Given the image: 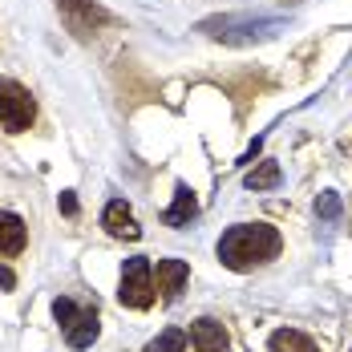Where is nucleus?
<instances>
[{"label":"nucleus","mask_w":352,"mask_h":352,"mask_svg":"<svg viewBox=\"0 0 352 352\" xmlns=\"http://www.w3.org/2000/svg\"><path fill=\"white\" fill-rule=\"evenodd\" d=\"M280 247L283 239L272 223H235L219 239V263L231 272H251V267L272 263L280 255Z\"/></svg>","instance_id":"1"},{"label":"nucleus","mask_w":352,"mask_h":352,"mask_svg":"<svg viewBox=\"0 0 352 352\" xmlns=\"http://www.w3.org/2000/svg\"><path fill=\"white\" fill-rule=\"evenodd\" d=\"M33 118H36L33 94H29L21 81L0 77V126H4L8 134H25V130L33 126Z\"/></svg>","instance_id":"2"},{"label":"nucleus","mask_w":352,"mask_h":352,"mask_svg":"<svg viewBox=\"0 0 352 352\" xmlns=\"http://www.w3.org/2000/svg\"><path fill=\"white\" fill-rule=\"evenodd\" d=\"M154 263L146 259V255H134V259H126V267H122V283H118V300L126 304V308H150L154 304Z\"/></svg>","instance_id":"3"},{"label":"nucleus","mask_w":352,"mask_h":352,"mask_svg":"<svg viewBox=\"0 0 352 352\" xmlns=\"http://www.w3.org/2000/svg\"><path fill=\"white\" fill-rule=\"evenodd\" d=\"M57 8H61V16L69 21L73 33H94L98 25H106L109 12L102 8V4H94V0H57Z\"/></svg>","instance_id":"4"},{"label":"nucleus","mask_w":352,"mask_h":352,"mask_svg":"<svg viewBox=\"0 0 352 352\" xmlns=\"http://www.w3.org/2000/svg\"><path fill=\"white\" fill-rule=\"evenodd\" d=\"M102 227H106L113 239H138V235H142V227H138V219H134V211H130L122 199H113L106 211H102Z\"/></svg>","instance_id":"5"},{"label":"nucleus","mask_w":352,"mask_h":352,"mask_svg":"<svg viewBox=\"0 0 352 352\" xmlns=\"http://www.w3.org/2000/svg\"><path fill=\"white\" fill-rule=\"evenodd\" d=\"M190 280V267L182 263V259H158V267H154V287L162 292V300H175L178 292L186 287Z\"/></svg>","instance_id":"6"},{"label":"nucleus","mask_w":352,"mask_h":352,"mask_svg":"<svg viewBox=\"0 0 352 352\" xmlns=\"http://www.w3.org/2000/svg\"><path fill=\"white\" fill-rule=\"evenodd\" d=\"M190 344H195V352H223L227 349V328L211 316L195 320L190 324Z\"/></svg>","instance_id":"7"},{"label":"nucleus","mask_w":352,"mask_h":352,"mask_svg":"<svg viewBox=\"0 0 352 352\" xmlns=\"http://www.w3.org/2000/svg\"><path fill=\"white\" fill-rule=\"evenodd\" d=\"M98 332H102V320H98V312H77V320H73L69 328H65V344L69 349H89L94 340H98Z\"/></svg>","instance_id":"8"},{"label":"nucleus","mask_w":352,"mask_h":352,"mask_svg":"<svg viewBox=\"0 0 352 352\" xmlns=\"http://www.w3.org/2000/svg\"><path fill=\"white\" fill-rule=\"evenodd\" d=\"M25 251V219L12 211H0V255H21Z\"/></svg>","instance_id":"9"},{"label":"nucleus","mask_w":352,"mask_h":352,"mask_svg":"<svg viewBox=\"0 0 352 352\" xmlns=\"http://www.w3.org/2000/svg\"><path fill=\"white\" fill-rule=\"evenodd\" d=\"M199 214V199H195V190L186 186V182H178V190H175V203H170V211L162 214L170 227H186L190 219Z\"/></svg>","instance_id":"10"},{"label":"nucleus","mask_w":352,"mask_h":352,"mask_svg":"<svg viewBox=\"0 0 352 352\" xmlns=\"http://www.w3.org/2000/svg\"><path fill=\"white\" fill-rule=\"evenodd\" d=\"M267 349L272 352H316V344H312V336H304L296 328H280V332H272Z\"/></svg>","instance_id":"11"},{"label":"nucleus","mask_w":352,"mask_h":352,"mask_svg":"<svg viewBox=\"0 0 352 352\" xmlns=\"http://www.w3.org/2000/svg\"><path fill=\"white\" fill-rule=\"evenodd\" d=\"M243 182L251 186V190H267V186H276V182H280V166H276V162H259Z\"/></svg>","instance_id":"12"},{"label":"nucleus","mask_w":352,"mask_h":352,"mask_svg":"<svg viewBox=\"0 0 352 352\" xmlns=\"http://www.w3.org/2000/svg\"><path fill=\"white\" fill-rule=\"evenodd\" d=\"M182 349H186V332H178V328H166L162 336H154L146 344V352H182Z\"/></svg>","instance_id":"13"},{"label":"nucleus","mask_w":352,"mask_h":352,"mask_svg":"<svg viewBox=\"0 0 352 352\" xmlns=\"http://www.w3.org/2000/svg\"><path fill=\"white\" fill-rule=\"evenodd\" d=\"M77 312H81V308L73 304L69 296H57V300H53V320H57L61 328H69L73 320H77Z\"/></svg>","instance_id":"14"},{"label":"nucleus","mask_w":352,"mask_h":352,"mask_svg":"<svg viewBox=\"0 0 352 352\" xmlns=\"http://www.w3.org/2000/svg\"><path fill=\"white\" fill-rule=\"evenodd\" d=\"M316 211H320V214H328V219H336V211H340L336 195H324V199H316Z\"/></svg>","instance_id":"15"},{"label":"nucleus","mask_w":352,"mask_h":352,"mask_svg":"<svg viewBox=\"0 0 352 352\" xmlns=\"http://www.w3.org/2000/svg\"><path fill=\"white\" fill-rule=\"evenodd\" d=\"M61 211H65V214H77V199H73V190H65V195H61Z\"/></svg>","instance_id":"16"},{"label":"nucleus","mask_w":352,"mask_h":352,"mask_svg":"<svg viewBox=\"0 0 352 352\" xmlns=\"http://www.w3.org/2000/svg\"><path fill=\"white\" fill-rule=\"evenodd\" d=\"M0 287H16V276H12V267H0Z\"/></svg>","instance_id":"17"},{"label":"nucleus","mask_w":352,"mask_h":352,"mask_svg":"<svg viewBox=\"0 0 352 352\" xmlns=\"http://www.w3.org/2000/svg\"><path fill=\"white\" fill-rule=\"evenodd\" d=\"M349 352H352V349H349Z\"/></svg>","instance_id":"18"}]
</instances>
